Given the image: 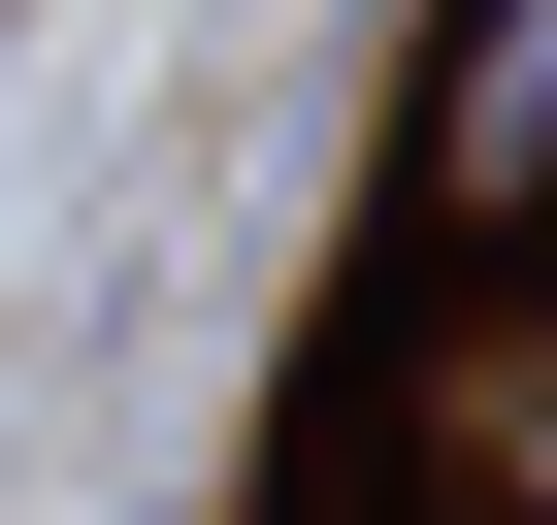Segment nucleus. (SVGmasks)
Segmentation results:
<instances>
[{"instance_id": "f257e3e1", "label": "nucleus", "mask_w": 557, "mask_h": 525, "mask_svg": "<svg viewBox=\"0 0 557 525\" xmlns=\"http://www.w3.org/2000/svg\"><path fill=\"white\" fill-rule=\"evenodd\" d=\"M426 230H557V0L426 34Z\"/></svg>"}]
</instances>
